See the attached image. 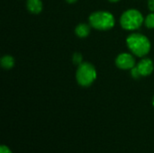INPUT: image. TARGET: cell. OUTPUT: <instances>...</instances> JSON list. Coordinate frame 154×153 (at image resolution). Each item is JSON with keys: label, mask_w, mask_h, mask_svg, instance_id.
Here are the masks:
<instances>
[{"label": "cell", "mask_w": 154, "mask_h": 153, "mask_svg": "<svg viewBox=\"0 0 154 153\" xmlns=\"http://www.w3.org/2000/svg\"><path fill=\"white\" fill-rule=\"evenodd\" d=\"M126 46L134 56L139 58L145 57L152 49V43L149 38L141 32H132L126 38Z\"/></svg>", "instance_id": "6da1fadb"}, {"label": "cell", "mask_w": 154, "mask_h": 153, "mask_svg": "<svg viewBox=\"0 0 154 153\" xmlns=\"http://www.w3.org/2000/svg\"><path fill=\"white\" fill-rule=\"evenodd\" d=\"M88 23L97 31H109L114 28L116 19L112 13L108 11H95L88 17Z\"/></svg>", "instance_id": "7a4b0ae2"}, {"label": "cell", "mask_w": 154, "mask_h": 153, "mask_svg": "<svg viewBox=\"0 0 154 153\" xmlns=\"http://www.w3.org/2000/svg\"><path fill=\"white\" fill-rule=\"evenodd\" d=\"M119 23L121 27L129 32H134L144 24V17L143 14L134 8L125 10L120 16Z\"/></svg>", "instance_id": "3957f363"}, {"label": "cell", "mask_w": 154, "mask_h": 153, "mask_svg": "<svg viewBox=\"0 0 154 153\" xmlns=\"http://www.w3.org/2000/svg\"><path fill=\"white\" fill-rule=\"evenodd\" d=\"M97 72L90 62H83L76 70V81L82 87H89L97 79Z\"/></svg>", "instance_id": "277c9868"}, {"label": "cell", "mask_w": 154, "mask_h": 153, "mask_svg": "<svg viewBox=\"0 0 154 153\" xmlns=\"http://www.w3.org/2000/svg\"><path fill=\"white\" fill-rule=\"evenodd\" d=\"M116 66L122 70H131L136 66V60L133 53L122 52L117 55L115 60Z\"/></svg>", "instance_id": "5b68a950"}, {"label": "cell", "mask_w": 154, "mask_h": 153, "mask_svg": "<svg viewBox=\"0 0 154 153\" xmlns=\"http://www.w3.org/2000/svg\"><path fill=\"white\" fill-rule=\"evenodd\" d=\"M136 68L139 70L142 78L143 77H148L152 74L154 70L153 61L150 58H142L139 62L136 64Z\"/></svg>", "instance_id": "8992f818"}, {"label": "cell", "mask_w": 154, "mask_h": 153, "mask_svg": "<svg viewBox=\"0 0 154 153\" xmlns=\"http://www.w3.org/2000/svg\"><path fill=\"white\" fill-rule=\"evenodd\" d=\"M26 9L32 14H39L43 9L42 0H26Z\"/></svg>", "instance_id": "52a82bcc"}, {"label": "cell", "mask_w": 154, "mask_h": 153, "mask_svg": "<svg viewBox=\"0 0 154 153\" xmlns=\"http://www.w3.org/2000/svg\"><path fill=\"white\" fill-rule=\"evenodd\" d=\"M91 26L89 23H80L75 27V34L79 39H85L88 37L91 32Z\"/></svg>", "instance_id": "ba28073f"}, {"label": "cell", "mask_w": 154, "mask_h": 153, "mask_svg": "<svg viewBox=\"0 0 154 153\" xmlns=\"http://www.w3.org/2000/svg\"><path fill=\"white\" fill-rule=\"evenodd\" d=\"M15 64V60L14 58L11 55H4L1 59H0V65L4 69H11L14 67Z\"/></svg>", "instance_id": "9c48e42d"}, {"label": "cell", "mask_w": 154, "mask_h": 153, "mask_svg": "<svg viewBox=\"0 0 154 153\" xmlns=\"http://www.w3.org/2000/svg\"><path fill=\"white\" fill-rule=\"evenodd\" d=\"M144 25L148 29H154V12H151L144 18Z\"/></svg>", "instance_id": "30bf717a"}, {"label": "cell", "mask_w": 154, "mask_h": 153, "mask_svg": "<svg viewBox=\"0 0 154 153\" xmlns=\"http://www.w3.org/2000/svg\"><path fill=\"white\" fill-rule=\"evenodd\" d=\"M71 60H72L73 64L76 66H79L81 63H83V56L80 52H78V51L73 53Z\"/></svg>", "instance_id": "8fae6325"}, {"label": "cell", "mask_w": 154, "mask_h": 153, "mask_svg": "<svg viewBox=\"0 0 154 153\" xmlns=\"http://www.w3.org/2000/svg\"><path fill=\"white\" fill-rule=\"evenodd\" d=\"M131 76H132L133 78H134V79H136V80H137V79H140V78H142V76H141L139 70L137 69L136 66L131 69Z\"/></svg>", "instance_id": "7c38bea8"}, {"label": "cell", "mask_w": 154, "mask_h": 153, "mask_svg": "<svg viewBox=\"0 0 154 153\" xmlns=\"http://www.w3.org/2000/svg\"><path fill=\"white\" fill-rule=\"evenodd\" d=\"M0 153H13V151H11V149L8 146L3 144L0 146Z\"/></svg>", "instance_id": "4fadbf2b"}, {"label": "cell", "mask_w": 154, "mask_h": 153, "mask_svg": "<svg viewBox=\"0 0 154 153\" xmlns=\"http://www.w3.org/2000/svg\"><path fill=\"white\" fill-rule=\"evenodd\" d=\"M147 5H148V8L151 12H154V0H148Z\"/></svg>", "instance_id": "5bb4252c"}, {"label": "cell", "mask_w": 154, "mask_h": 153, "mask_svg": "<svg viewBox=\"0 0 154 153\" xmlns=\"http://www.w3.org/2000/svg\"><path fill=\"white\" fill-rule=\"evenodd\" d=\"M68 4H75L78 2V0H65Z\"/></svg>", "instance_id": "9a60e30c"}, {"label": "cell", "mask_w": 154, "mask_h": 153, "mask_svg": "<svg viewBox=\"0 0 154 153\" xmlns=\"http://www.w3.org/2000/svg\"><path fill=\"white\" fill-rule=\"evenodd\" d=\"M110 3H118L119 1H121V0H108Z\"/></svg>", "instance_id": "2e32d148"}, {"label": "cell", "mask_w": 154, "mask_h": 153, "mask_svg": "<svg viewBox=\"0 0 154 153\" xmlns=\"http://www.w3.org/2000/svg\"><path fill=\"white\" fill-rule=\"evenodd\" d=\"M152 106L154 107V96H153V97H152Z\"/></svg>", "instance_id": "e0dca14e"}]
</instances>
